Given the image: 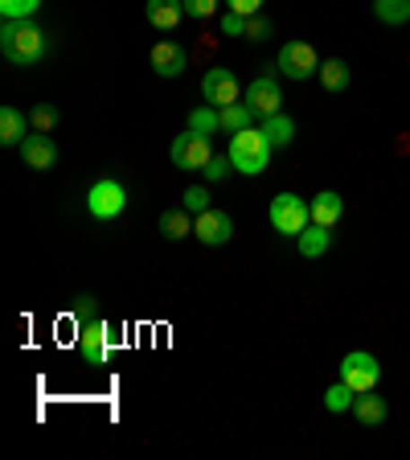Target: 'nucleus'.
Returning a JSON list of instances; mask_svg holds the SVG:
<instances>
[{"label":"nucleus","mask_w":410,"mask_h":460,"mask_svg":"<svg viewBox=\"0 0 410 460\" xmlns=\"http://www.w3.org/2000/svg\"><path fill=\"white\" fill-rule=\"evenodd\" d=\"M0 54L17 66H33L46 58V33L33 21H4L0 25Z\"/></svg>","instance_id":"1"},{"label":"nucleus","mask_w":410,"mask_h":460,"mask_svg":"<svg viewBox=\"0 0 410 460\" xmlns=\"http://www.w3.org/2000/svg\"><path fill=\"white\" fill-rule=\"evenodd\" d=\"M230 161H234V172H250V177H258V172L267 169L271 161V140L263 136V128H242V132L230 136Z\"/></svg>","instance_id":"2"},{"label":"nucleus","mask_w":410,"mask_h":460,"mask_svg":"<svg viewBox=\"0 0 410 460\" xmlns=\"http://www.w3.org/2000/svg\"><path fill=\"white\" fill-rule=\"evenodd\" d=\"M267 218L279 234H292V239H300V234L312 226V210H308V201L296 198V193H279V198H271Z\"/></svg>","instance_id":"3"},{"label":"nucleus","mask_w":410,"mask_h":460,"mask_svg":"<svg viewBox=\"0 0 410 460\" xmlns=\"http://www.w3.org/2000/svg\"><path fill=\"white\" fill-rule=\"evenodd\" d=\"M124 206H127V190L115 181V177L95 181V185H91V193H86V210H91V218H99V222L119 218V214H124Z\"/></svg>","instance_id":"4"},{"label":"nucleus","mask_w":410,"mask_h":460,"mask_svg":"<svg viewBox=\"0 0 410 460\" xmlns=\"http://www.w3.org/2000/svg\"><path fill=\"white\" fill-rule=\"evenodd\" d=\"M341 383H349L357 394L373 391V386L382 383V362H378L370 349H353V354L341 358Z\"/></svg>","instance_id":"5"},{"label":"nucleus","mask_w":410,"mask_h":460,"mask_svg":"<svg viewBox=\"0 0 410 460\" xmlns=\"http://www.w3.org/2000/svg\"><path fill=\"white\" fill-rule=\"evenodd\" d=\"M201 95H205V103L210 107H230V103H239L242 99V86H239V78H234V70H226V66H214V70H205V78H201Z\"/></svg>","instance_id":"6"},{"label":"nucleus","mask_w":410,"mask_h":460,"mask_svg":"<svg viewBox=\"0 0 410 460\" xmlns=\"http://www.w3.org/2000/svg\"><path fill=\"white\" fill-rule=\"evenodd\" d=\"M169 156H172V164L177 169H205L210 164V156H214V148H210V136H197V132H181L177 140H172V148H169Z\"/></svg>","instance_id":"7"},{"label":"nucleus","mask_w":410,"mask_h":460,"mask_svg":"<svg viewBox=\"0 0 410 460\" xmlns=\"http://www.w3.org/2000/svg\"><path fill=\"white\" fill-rule=\"evenodd\" d=\"M279 70H284L287 78H312L316 70H320V58H316V49L308 46V41H287L284 49H279Z\"/></svg>","instance_id":"8"},{"label":"nucleus","mask_w":410,"mask_h":460,"mask_svg":"<svg viewBox=\"0 0 410 460\" xmlns=\"http://www.w3.org/2000/svg\"><path fill=\"white\" fill-rule=\"evenodd\" d=\"M242 103H247L250 111L263 119V115H275L279 111V103H284V91H279V83L271 75H258V78H250V86L242 91Z\"/></svg>","instance_id":"9"},{"label":"nucleus","mask_w":410,"mask_h":460,"mask_svg":"<svg viewBox=\"0 0 410 460\" xmlns=\"http://www.w3.org/2000/svg\"><path fill=\"white\" fill-rule=\"evenodd\" d=\"M193 234H197L205 247H222V243H230L234 239V222H230V214L226 210H205V214H197L193 218Z\"/></svg>","instance_id":"10"},{"label":"nucleus","mask_w":410,"mask_h":460,"mask_svg":"<svg viewBox=\"0 0 410 460\" xmlns=\"http://www.w3.org/2000/svg\"><path fill=\"white\" fill-rule=\"evenodd\" d=\"M107 349H111V333H107V321H91V325L78 329V358L86 366H103Z\"/></svg>","instance_id":"11"},{"label":"nucleus","mask_w":410,"mask_h":460,"mask_svg":"<svg viewBox=\"0 0 410 460\" xmlns=\"http://www.w3.org/2000/svg\"><path fill=\"white\" fill-rule=\"evenodd\" d=\"M148 62H153V70L161 78H177L185 66H189V49H185L181 41H156Z\"/></svg>","instance_id":"12"},{"label":"nucleus","mask_w":410,"mask_h":460,"mask_svg":"<svg viewBox=\"0 0 410 460\" xmlns=\"http://www.w3.org/2000/svg\"><path fill=\"white\" fill-rule=\"evenodd\" d=\"M21 156H25L29 169L46 172V169L57 164V144L49 140V132H29L25 140H21Z\"/></svg>","instance_id":"13"},{"label":"nucleus","mask_w":410,"mask_h":460,"mask_svg":"<svg viewBox=\"0 0 410 460\" xmlns=\"http://www.w3.org/2000/svg\"><path fill=\"white\" fill-rule=\"evenodd\" d=\"M308 210H312L316 226H328V230H333L336 222H341V214H345V201H341V193H336V190H325V193H316Z\"/></svg>","instance_id":"14"},{"label":"nucleus","mask_w":410,"mask_h":460,"mask_svg":"<svg viewBox=\"0 0 410 460\" xmlns=\"http://www.w3.org/2000/svg\"><path fill=\"white\" fill-rule=\"evenodd\" d=\"M148 25H156V29H177L181 25V17H185V4L181 0H148Z\"/></svg>","instance_id":"15"},{"label":"nucleus","mask_w":410,"mask_h":460,"mask_svg":"<svg viewBox=\"0 0 410 460\" xmlns=\"http://www.w3.org/2000/svg\"><path fill=\"white\" fill-rule=\"evenodd\" d=\"M263 136L271 140V148H287V144L296 140V124H292V115L275 111V115H263Z\"/></svg>","instance_id":"16"},{"label":"nucleus","mask_w":410,"mask_h":460,"mask_svg":"<svg viewBox=\"0 0 410 460\" xmlns=\"http://www.w3.org/2000/svg\"><path fill=\"white\" fill-rule=\"evenodd\" d=\"M353 415L365 423V428H378V423H386V399L373 391L353 394Z\"/></svg>","instance_id":"17"},{"label":"nucleus","mask_w":410,"mask_h":460,"mask_svg":"<svg viewBox=\"0 0 410 460\" xmlns=\"http://www.w3.org/2000/svg\"><path fill=\"white\" fill-rule=\"evenodd\" d=\"M296 243H300V255H304V259H320L328 247H333V230H328V226H316V222H312V226H308Z\"/></svg>","instance_id":"18"},{"label":"nucleus","mask_w":410,"mask_h":460,"mask_svg":"<svg viewBox=\"0 0 410 460\" xmlns=\"http://www.w3.org/2000/svg\"><path fill=\"white\" fill-rule=\"evenodd\" d=\"M320 86H325V91H333V95H341L345 86H349V66H345L341 58L320 62Z\"/></svg>","instance_id":"19"},{"label":"nucleus","mask_w":410,"mask_h":460,"mask_svg":"<svg viewBox=\"0 0 410 460\" xmlns=\"http://www.w3.org/2000/svg\"><path fill=\"white\" fill-rule=\"evenodd\" d=\"M25 140V115L17 107H0V144H21Z\"/></svg>","instance_id":"20"},{"label":"nucleus","mask_w":410,"mask_h":460,"mask_svg":"<svg viewBox=\"0 0 410 460\" xmlns=\"http://www.w3.org/2000/svg\"><path fill=\"white\" fill-rule=\"evenodd\" d=\"M255 119H258V115L250 111L242 99H239V103H230V107H222V132H242V128H250Z\"/></svg>","instance_id":"21"},{"label":"nucleus","mask_w":410,"mask_h":460,"mask_svg":"<svg viewBox=\"0 0 410 460\" xmlns=\"http://www.w3.org/2000/svg\"><path fill=\"white\" fill-rule=\"evenodd\" d=\"M189 132H197V136H214V132H222V111L218 107H197V111H189Z\"/></svg>","instance_id":"22"},{"label":"nucleus","mask_w":410,"mask_h":460,"mask_svg":"<svg viewBox=\"0 0 410 460\" xmlns=\"http://www.w3.org/2000/svg\"><path fill=\"white\" fill-rule=\"evenodd\" d=\"M161 234H164V239H189V234H193L189 210H169V214H161Z\"/></svg>","instance_id":"23"},{"label":"nucleus","mask_w":410,"mask_h":460,"mask_svg":"<svg viewBox=\"0 0 410 460\" xmlns=\"http://www.w3.org/2000/svg\"><path fill=\"white\" fill-rule=\"evenodd\" d=\"M373 17L386 25H402L410 21V0H373Z\"/></svg>","instance_id":"24"},{"label":"nucleus","mask_w":410,"mask_h":460,"mask_svg":"<svg viewBox=\"0 0 410 460\" xmlns=\"http://www.w3.org/2000/svg\"><path fill=\"white\" fill-rule=\"evenodd\" d=\"M41 9V0H0V17L4 21H29Z\"/></svg>","instance_id":"25"},{"label":"nucleus","mask_w":410,"mask_h":460,"mask_svg":"<svg viewBox=\"0 0 410 460\" xmlns=\"http://www.w3.org/2000/svg\"><path fill=\"white\" fill-rule=\"evenodd\" d=\"M181 210H189L193 218H197V214H205V210H210V190H205V185H189V190L181 193Z\"/></svg>","instance_id":"26"},{"label":"nucleus","mask_w":410,"mask_h":460,"mask_svg":"<svg viewBox=\"0 0 410 460\" xmlns=\"http://www.w3.org/2000/svg\"><path fill=\"white\" fill-rule=\"evenodd\" d=\"M353 386L349 383H336V386H328L325 391V407L328 411H349V407H353Z\"/></svg>","instance_id":"27"},{"label":"nucleus","mask_w":410,"mask_h":460,"mask_svg":"<svg viewBox=\"0 0 410 460\" xmlns=\"http://www.w3.org/2000/svg\"><path fill=\"white\" fill-rule=\"evenodd\" d=\"M29 124H33V132H54L57 128V107L38 103L33 111H29Z\"/></svg>","instance_id":"28"},{"label":"nucleus","mask_w":410,"mask_h":460,"mask_svg":"<svg viewBox=\"0 0 410 460\" xmlns=\"http://www.w3.org/2000/svg\"><path fill=\"white\" fill-rule=\"evenodd\" d=\"M201 172H205V181H226L230 172H234V161H230V153H226V156L214 153V156H210V164H205Z\"/></svg>","instance_id":"29"},{"label":"nucleus","mask_w":410,"mask_h":460,"mask_svg":"<svg viewBox=\"0 0 410 460\" xmlns=\"http://www.w3.org/2000/svg\"><path fill=\"white\" fill-rule=\"evenodd\" d=\"M181 4H185V17H197V21L218 13V0H181Z\"/></svg>","instance_id":"30"},{"label":"nucleus","mask_w":410,"mask_h":460,"mask_svg":"<svg viewBox=\"0 0 410 460\" xmlns=\"http://www.w3.org/2000/svg\"><path fill=\"white\" fill-rule=\"evenodd\" d=\"M242 38H250V41H267L271 38V21H263L255 13V17H247V33H242Z\"/></svg>","instance_id":"31"},{"label":"nucleus","mask_w":410,"mask_h":460,"mask_svg":"<svg viewBox=\"0 0 410 460\" xmlns=\"http://www.w3.org/2000/svg\"><path fill=\"white\" fill-rule=\"evenodd\" d=\"M91 321H99V305L95 300H83V305L74 308V325L83 329V325H91Z\"/></svg>","instance_id":"32"},{"label":"nucleus","mask_w":410,"mask_h":460,"mask_svg":"<svg viewBox=\"0 0 410 460\" xmlns=\"http://www.w3.org/2000/svg\"><path fill=\"white\" fill-rule=\"evenodd\" d=\"M222 33H230V38H242V33H247V17H239V13H226V17H222Z\"/></svg>","instance_id":"33"},{"label":"nucleus","mask_w":410,"mask_h":460,"mask_svg":"<svg viewBox=\"0 0 410 460\" xmlns=\"http://www.w3.org/2000/svg\"><path fill=\"white\" fill-rule=\"evenodd\" d=\"M230 13H239V17H255L258 9H263V0H226Z\"/></svg>","instance_id":"34"}]
</instances>
